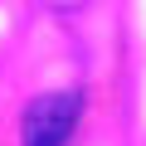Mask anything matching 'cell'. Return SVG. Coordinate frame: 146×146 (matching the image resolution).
Instances as JSON below:
<instances>
[{
    "label": "cell",
    "instance_id": "obj_1",
    "mask_svg": "<svg viewBox=\"0 0 146 146\" xmlns=\"http://www.w3.org/2000/svg\"><path fill=\"white\" fill-rule=\"evenodd\" d=\"M83 117V98L78 93H44L25 107V122H20V141L25 146H63L73 136Z\"/></svg>",
    "mask_w": 146,
    "mask_h": 146
}]
</instances>
